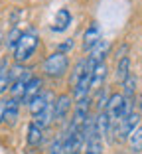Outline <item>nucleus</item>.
Returning <instances> with one entry per match:
<instances>
[{
    "label": "nucleus",
    "mask_w": 142,
    "mask_h": 154,
    "mask_svg": "<svg viewBox=\"0 0 142 154\" xmlns=\"http://www.w3.org/2000/svg\"><path fill=\"white\" fill-rule=\"evenodd\" d=\"M38 44H40V40H38V34L34 32V30L24 32L22 38H20V42H18V45H16V50H14V61H16V63L28 61V59L36 54Z\"/></svg>",
    "instance_id": "obj_1"
},
{
    "label": "nucleus",
    "mask_w": 142,
    "mask_h": 154,
    "mask_svg": "<svg viewBox=\"0 0 142 154\" xmlns=\"http://www.w3.org/2000/svg\"><path fill=\"white\" fill-rule=\"evenodd\" d=\"M69 69V57L67 54H59V51H55V54L47 55L46 61H44V73L51 79H57V77L65 75Z\"/></svg>",
    "instance_id": "obj_2"
},
{
    "label": "nucleus",
    "mask_w": 142,
    "mask_h": 154,
    "mask_svg": "<svg viewBox=\"0 0 142 154\" xmlns=\"http://www.w3.org/2000/svg\"><path fill=\"white\" fill-rule=\"evenodd\" d=\"M140 117L142 115L138 113V111H132L130 115L122 117L120 121H116L115 127H113V132L116 134L115 136L116 140H128V136L132 134V131L140 127Z\"/></svg>",
    "instance_id": "obj_3"
},
{
    "label": "nucleus",
    "mask_w": 142,
    "mask_h": 154,
    "mask_svg": "<svg viewBox=\"0 0 142 154\" xmlns=\"http://www.w3.org/2000/svg\"><path fill=\"white\" fill-rule=\"evenodd\" d=\"M109 51H110V42L109 40H101L87 55V71L93 73V69H95L99 63H105V57L109 55Z\"/></svg>",
    "instance_id": "obj_4"
},
{
    "label": "nucleus",
    "mask_w": 142,
    "mask_h": 154,
    "mask_svg": "<svg viewBox=\"0 0 142 154\" xmlns=\"http://www.w3.org/2000/svg\"><path fill=\"white\" fill-rule=\"evenodd\" d=\"M124 107H126V99H124L122 93H110L109 103H107V113H109L110 121L116 122L124 117Z\"/></svg>",
    "instance_id": "obj_5"
},
{
    "label": "nucleus",
    "mask_w": 142,
    "mask_h": 154,
    "mask_svg": "<svg viewBox=\"0 0 142 154\" xmlns=\"http://www.w3.org/2000/svg\"><path fill=\"white\" fill-rule=\"evenodd\" d=\"M91 103L93 101L89 99H81L75 103V111H73V119H71V122H69V127L73 128H81L83 125H85V121H87L89 117H91Z\"/></svg>",
    "instance_id": "obj_6"
},
{
    "label": "nucleus",
    "mask_w": 142,
    "mask_h": 154,
    "mask_svg": "<svg viewBox=\"0 0 142 154\" xmlns=\"http://www.w3.org/2000/svg\"><path fill=\"white\" fill-rule=\"evenodd\" d=\"M71 107H73V97L71 95H59L53 101V121L63 122L65 117L69 115V111H71Z\"/></svg>",
    "instance_id": "obj_7"
},
{
    "label": "nucleus",
    "mask_w": 142,
    "mask_h": 154,
    "mask_svg": "<svg viewBox=\"0 0 142 154\" xmlns=\"http://www.w3.org/2000/svg\"><path fill=\"white\" fill-rule=\"evenodd\" d=\"M113 125H115V122L110 121V117H109V113H107V111L97 113V117H95V134L101 136L103 140H105V138H109V134L113 132Z\"/></svg>",
    "instance_id": "obj_8"
},
{
    "label": "nucleus",
    "mask_w": 142,
    "mask_h": 154,
    "mask_svg": "<svg viewBox=\"0 0 142 154\" xmlns=\"http://www.w3.org/2000/svg\"><path fill=\"white\" fill-rule=\"evenodd\" d=\"M101 42V28H99V24H89V28L85 30V34H83V51H91L93 48H95L97 44Z\"/></svg>",
    "instance_id": "obj_9"
},
{
    "label": "nucleus",
    "mask_w": 142,
    "mask_h": 154,
    "mask_svg": "<svg viewBox=\"0 0 142 154\" xmlns=\"http://www.w3.org/2000/svg\"><path fill=\"white\" fill-rule=\"evenodd\" d=\"M50 103H51V93L41 91V93H38V95L34 97L30 103H28V111H30V115H32V117H36V115H40Z\"/></svg>",
    "instance_id": "obj_10"
},
{
    "label": "nucleus",
    "mask_w": 142,
    "mask_h": 154,
    "mask_svg": "<svg viewBox=\"0 0 142 154\" xmlns=\"http://www.w3.org/2000/svg\"><path fill=\"white\" fill-rule=\"evenodd\" d=\"M41 85H44L41 77H36V75H34L32 79H30V83L26 85V93H24L20 105H26V107H28V103H30V101H32L34 97L38 95V93H41Z\"/></svg>",
    "instance_id": "obj_11"
},
{
    "label": "nucleus",
    "mask_w": 142,
    "mask_h": 154,
    "mask_svg": "<svg viewBox=\"0 0 142 154\" xmlns=\"http://www.w3.org/2000/svg\"><path fill=\"white\" fill-rule=\"evenodd\" d=\"M107 75H109V67H107V63H99L95 69H93L91 73V87L93 89H103L107 83Z\"/></svg>",
    "instance_id": "obj_12"
},
{
    "label": "nucleus",
    "mask_w": 142,
    "mask_h": 154,
    "mask_svg": "<svg viewBox=\"0 0 142 154\" xmlns=\"http://www.w3.org/2000/svg\"><path fill=\"white\" fill-rule=\"evenodd\" d=\"M87 73H89L87 71V59H79L77 63H75L73 71H71V75H69V87H71V91L77 87V83L81 81Z\"/></svg>",
    "instance_id": "obj_13"
},
{
    "label": "nucleus",
    "mask_w": 142,
    "mask_h": 154,
    "mask_svg": "<svg viewBox=\"0 0 142 154\" xmlns=\"http://www.w3.org/2000/svg\"><path fill=\"white\" fill-rule=\"evenodd\" d=\"M26 142H28V146H40L44 142V128L30 122L26 128Z\"/></svg>",
    "instance_id": "obj_14"
},
{
    "label": "nucleus",
    "mask_w": 142,
    "mask_h": 154,
    "mask_svg": "<svg viewBox=\"0 0 142 154\" xmlns=\"http://www.w3.org/2000/svg\"><path fill=\"white\" fill-rule=\"evenodd\" d=\"M32 122H34V125H38L40 128H44V131H46V128L50 127L51 122H53V101H51V103L47 105V107L41 111L40 115H36Z\"/></svg>",
    "instance_id": "obj_15"
},
{
    "label": "nucleus",
    "mask_w": 142,
    "mask_h": 154,
    "mask_svg": "<svg viewBox=\"0 0 142 154\" xmlns=\"http://www.w3.org/2000/svg\"><path fill=\"white\" fill-rule=\"evenodd\" d=\"M20 117V101L16 99H6V113H4V122L6 125H14Z\"/></svg>",
    "instance_id": "obj_16"
},
{
    "label": "nucleus",
    "mask_w": 142,
    "mask_h": 154,
    "mask_svg": "<svg viewBox=\"0 0 142 154\" xmlns=\"http://www.w3.org/2000/svg\"><path fill=\"white\" fill-rule=\"evenodd\" d=\"M89 91H91V73H87V75L83 77L81 81L77 83V87L73 89V99L75 103L81 99H87L89 97Z\"/></svg>",
    "instance_id": "obj_17"
},
{
    "label": "nucleus",
    "mask_w": 142,
    "mask_h": 154,
    "mask_svg": "<svg viewBox=\"0 0 142 154\" xmlns=\"http://www.w3.org/2000/svg\"><path fill=\"white\" fill-rule=\"evenodd\" d=\"M136 85H138L136 75H132V73H130V75L122 81V95H124V99L136 101V93H138V87Z\"/></svg>",
    "instance_id": "obj_18"
},
{
    "label": "nucleus",
    "mask_w": 142,
    "mask_h": 154,
    "mask_svg": "<svg viewBox=\"0 0 142 154\" xmlns=\"http://www.w3.org/2000/svg\"><path fill=\"white\" fill-rule=\"evenodd\" d=\"M69 24H71V14H69L67 8H61L55 16V24L51 26V30L53 32H63V30L69 28Z\"/></svg>",
    "instance_id": "obj_19"
},
{
    "label": "nucleus",
    "mask_w": 142,
    "mask_h": 154,
    "mask_svg": "<svg viewBox=\"0 0 142 154\" xmlns=\"http://www.w3.org/2000/svg\"><path fill=\"white\" fill-rule=\"evenodd\" d=\"M83 154H103V138L93 134L87 142H85V150Z\"/></svg>",
    "instance_id": "obj_20"
},
{
    "label": "nucleus",
    "mask_w": 142,
    "mask_h": 154,
    "mask_svg": "<svg viewBox=\"0 0 142 154\" xmlns=\"http://www.w3.org/2000/svg\"><path fill=\"white\" fill-rule=\"evenodd\" d=\"M128 75H130V57L126 55V57L116 59V79L122 83Z\"/></svg>",
    "instance_id": "obj_21"
},
{
    "label": "nucleus",
    "mask_w": 142,
    "mask_h": 154,
    "mask_svg": "<svg viewBox=\"0 0 142 154\" xmlns=\"http://www.w3.org/2000/svg\"><path fill=\"white\" fill-rule=\"evenodd\" d=\"M128 148H130V152H134V154L142 152V127L134 128L132 134L128 136Z\"/></svg>",
    "instance_id": "obj_22"
},
{
    "label": "nucleus",
    "mask_w": 142,
    "mask_h": 154,
    "mask_svg": "<svg viewBox=\"0 0 142 154\" xmlns=\"http://www.w3.org/2000/svg\"><path fill=\"white\" fill-rule=\"evenodd\" d=\"M30 71L28 67H24V63H14L12 67H8V73H10V85L12 83H16V81H20L26 73Z\"/></svg>",
    "instance_id": "obj_23"
},
{
    "label": "nucleus",
    "mask_w": 142,
    "mask_h": 154,
    "mask_svg": "<svg viewBox=\"0 0 142 154\" xmlns=\"http://www.w3.org/2000/svg\"><path fill=\"white\" fill-rule=\"evenodd\" d=\"M109 97L110 95H107V87H103V89H99L97 91V95H95V109H97V113H101V111H105L107 109V103H109Z\"/></svg>",
    "instance_id": "obj_24"
},
{
    "label": "nucleus",
    "mask_w": 142,
    "mask_h": 154,
    "mask_svg": "<svg viewBox=\"0 0 142 154\" xmlns=\"http://www.w3.org/2000/svg\"><path fill=\"white\" fill-rule=\"evenodd\" d=\"M22 34H24V32H20L18 28L14 26L12 30H10V34H8V36H6V40H4L6 48H8V50H16V45H18L20 38H22Z\"/></svg>",
    "instance_id": "obj_25"
},
{
    "label": "nucleus",
    "mask_w": 142,
    "mask_h": 154,
    "mask_svg": "<svg viewBox=\"0 0 142 154\" xmlns=\"http://www.w3.org/2000/svg\"><path fill=\"white\" fill-rule=\"evenodd\" d=\"M8 89H10V73H8V65L2 61V65H0V95Z\"/></svg>",
    "instance_id": "obj_26"
},
{
    "label": "nucleus",
    "mask_w": 142,
    "mask_h": 154,
    "mask_svg": "<svg viewBox=\"0 0 142 154\" xmlns=\"http://www.w3.org/2000/svg\"><path fill=\"white\" fill-rule=\"evenodd\" d=\"M47 154H65L63 152V142H61V136H57V138H53L50 144V148H47Z\"/></svg>",
    "instance_id": "obj_27"
},
{
    "label": "nucleus",
    "mask_w": 142,
    "mask_h": 154,
    "mask_svg": "<svg viewBox=\"0 0 142 154\" xmlns=\"http://www.w3.org/2000/svg\"><path fill=\"white\" fill-rule=\"evenodd\" d=\"M71 48H73V40L69 38V40H65V42H63V44L57 45V51H59V54H67Z\"/></svg>",
    "instance_id": "obj_28"
},
{
    "label": "nucleus",
    "mask_w": 142,
    "mask_h": 154,
    "mask_svg": "<svg viewBox=\"0 0 142 154\" xmlns=\"http://www.w3.org/2000/svg\"><path fill=\"white\" fill-rule=\"evenodd\" d=\"M4 113H6V99H0V122H4Z\"/></svg>",
    "instance_id": "obj_29"
},
{
    "label": "nucleus",
    "mask_w": 142,
    "mask_h": 154,
    "mask_svg": "<svg viewBox=\"0 0 142 154\" xmlns=\"http://www.w3.org/2000/svg\"><path fill=\"white\" fill-rule=\"evenodd\" d=\"M136 107H138L136 111H138V113L142 115V95H138V97H136Z\"/></svg>",
    "instance_id": "obj_30"
},
{
    "label": "nucleus",
    "mask_w": 142,
    "mask_h": 154,
    "mask_svg": "<svg viewBox=\"0 0 142 154\" xmlns=\"http://www.w3.org/2000/svg\"><path fill=\"white\" fill-rule=\"evenodd\" d=\"M0 45H2V34H0Z\"/></svg>",
    "instance_id": "obj_31"
},
{
    "label": "nucleus",
    "mask_w": 142,
    "mask_h": 154,
    "mask_svg": "<svg viewBox=\"0 0 142 154\" xmlns=\"http://www.w3.org/2000/svg\"><path fill=\"white\" fill-rule=\"evenodd\" d=\"M115 154H124V152H115Z\"/></svg>",
    "instance_id": "obj_32"
},
{
    "label": "nucleus",
    "mask_w": 142,
    "mask_h": 154,
    "mask_svg": "<svg viewBox=\"0 0 142 154\" xmlns=\"http://www.w3.org/2000/svg\"><path fill=\"white\" fill-rule=\"evenodd\" d=\"M73 154H81V152H73Z\"/></svg>",
    "instance_id": "obj_33"
},
{
    "label": "nucleus",
    "mask_w": 142,
    "mask_h": 154,
    "mask_svg": "<svg viewBox=\"0 0 142 154\" xmlns=\"http://www.w3.org/2000/svg\"><path fill=\"white\" fill-rule=\"evenodd\" d=\"M0 65H2V61H0Z\"/></svg>",
    "instance_id": "obj_34"
}]
</instances>
